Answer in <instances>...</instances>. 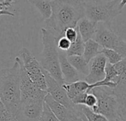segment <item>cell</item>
Returning <instances> with one entry per match:
<instances>
[{"instance_id": "11", "label": "cell", "mask_w": 126, "mask_h": 121, "mask_svg": "<svg viewBox=\"0 0 126 121\" xmlns=\"http://www.w3.org/2000/svg\"><path fill=\"white\" fill-rule=\"evenodd\" d=\"M43 72L46 79L47 93H49L55 101L64 105L69 109H75L80 106V105H77L72 103L71 99L68 97L66 92L62 85H61L53 77H52L49 73L44 68Z\"/></svg>"}, {"instance_id": "13", "label": "cell", "mask_w": 126, "mask_h": 121, "mask_svg": "<svg viewBox=\"0 0 126 121\" xmlns=\"http://www.w3.org/2000/svg\"><path fill=\"white\" fill-rule=\"evenodd\" d=\"M58 54H59V63H60L61 71L64 82L72 83L80 80L79 72L69 61L67 58L66 52L58 50Z\"/></svg>"}, {"instance_id": "30", "label": "cell", "mask_w": 126, "mask_h": 121, "mask_svg": "<svg viewBox=\"0 0 126 121\" xmlns=\"http://www.w3.org/2000/svg\"><path fill=\"white\" fill-rule=\"evenodd\" d=\"M2 15H6V16H14V13H11V12H9L8 10L7 11H1L0 10V16H2Z\"/></svg>"}, {"instance_id": "19", "label": "cell", "mask_w": 126, "mask_h": 121, "mask_svg": "<svg viewBox=\"0 0 126 121\" xmlns=\"http://www.w3.org/2000/svg\"><path fill=\"white\" fill-rule=\"evenodd\" d=\"M40 12L42 18L46 20L51 16L52 6L50 0H28Z\"/></svg>"}, {"instance_id": "6", "label": "cell", "mask_w": 126, "mask_h": 121, "mask_svg": "<svg viewBox=\"0 0 126 121\" xmlns=\"http://www.w3.org/2000/svg\"><path fill=\"white\" fill-rule=\"evenodd\" d=\"M93 39L103 47L112 49L119 52L123 58L126 57V41L115 33L111 27V23H97Z\"/></svg>"}, {"instance_id": "5", "label": "cell", "mask_w": 126, "mask_h": 121, "mask_svg": "<svg viewBox=\"0 0 126 121\" xmlns=\"http://www.w3.org/2000/svg\"><path fill=\"white\" fill-rule=\"evenodd\" d=\"M121 0H90L86 2V17L92 21L111 23L122 13Z\"/></svg>"}, {"instance_id": "4", "label": "cell", "mask_w": 126, "mask_h": 121, "mask_svg": "<svg viewBox=\"0 0 126 121\" xmlns=\"http://www.w3.org/2000/svg\"><path fill=\"white\" fill-rule=\"evenodd\" d=\"M90 92H92L97 99V104L92 108L94 112L103 115L108 121H121L119 104L112 88L95 86Z\"/></svg>"}, {"instance_id": "18", "label": "cell", "mask_w": 126, "mask_h": 121, "mask_svg": "<svg viewBox=\"0 0 126 121\" xmlns=\"http://www.w3.org/2000/svg\"><path fill=\"white\" fill-rule=\"evenodd\" d=\"M70 64L82 75L86 76L89 74V63L86 61L83 55H67Z\"/></svg>"}, {"instance_id": "10", "label": "cell", "mask_w": 126, "mask_h": 121, "mask_svg": "<svg viewBox=\"0 0 126 121\" xmlns=\"http://www.w3.org/2000/svg\"><path fill=\"white\" fill-rule=\"evenodd\" d=\"M44 100L28 99L21 101L14 121H40Z\"/></svg>"}, {"instance_id": "29", "label": "cell", "mask_w": 126, "mask_h": 121, "mask_svg": "<svg viewBox=\"0 0 126 121\" xmlns=\"http://www.w3.org/2000/svg\"><path fill=\"white\" fill-rule=\"evenodd\" d=\"M14 121L13 117H12L10 114L6 112H0V121Z\"/></svg>"}, {"instance_id": "24", "label": "cell", "mask_w": 126, "mask_h": 121, "mask_svg": "<svg viewBox=\"0 0 126 121\" xmlns=\"http://www.w3.org/2000/svg\"><path fill=\"white\" fill-rule=\"evenodd\" d=\"M78 33H79L78 30L76 26L75 27H69V28L66 29V30L64 31L63 35L66 38H67L71 41V43H72L76 40Z\"/></svg>"}, {"instance_id": "3", "label": "cell", "mask_w": 126, "mask_h": 121, "mask_svg": "<svg viewBox=\"0 0 126 121\" xmlns=\"http://www.w3.org/2000/svg\"><path fill=\"white\" fill-rule=\"evenodd\" d=\"M43 50L41 55L40 64L49 75L53 77L61 85L64 84V80L61 71L59 54L58 48V38L52 31L41 28Z\"/></svg>"}, {"instance_id": "15", "label": "cell", "mask_w": 126, "mask_h": 121, "mask_svg": "<svg viewBox=\"0 0 126 121\" xmlns=\"http://www.w3.org/2000/svg\"><path fill=\"white\" fill-rule=\"evenodd\" d=\"M97 24L92 21L87 17L84 16L78 22V30L84 41L93 38L96 31Z\"/></svg>"}, {"instance_id": "21", "label": "cell", "mask_w": 126, "mask_h": 121, "mask_svg": "<svg viewBox=\"0 0 126 121\" xmlns=\"http://www.w3.org/2000/svg\"><path fill=\"white\" fill-rule=\"evenodd\" d=\"M101 53H103L104 56L106 58L107 61L111 64H115L116 63L119 62L123 58V57L119 52L109 48L103 47L101 50Z\"/></svg>"}, {"instance_id": "2", "label": "cell", "mask_w": 126, "mask_h": 121, "mask_svg": "<svg viewBox=\"0 0 126 121\" xmlns=\"http://www.w3.org/2000/svg\"><path fill=\"white\" fill-rule=\"evenodd\" d=\"M20 84V65L15 60L13 67L0 70V99L13 118L21 104Z\"/></svg>"}, {"instance_id": "16", "label": "cell", "mask_w": 126, "mask_h": 121, "mask_svg": "<svg viewBox=\"0 0 126 121\" xmlns=\"http://www.w3.org/2000/svg\"><path fill=\"white\" fill-rule=\"evenodd\" d=\"M116 95L120 109L121 121H126V84H117L113 89Z\"/></svg>"}, {"instance_id": "22", "label": "cell", "mask_w": 126, "mask_h": 121, "mask_svg": "<svg viewBox=\"0 0 126 121\" xmlns=\"http://www.w3.org/2000/svg\"><path fill=\"white\" fill-rule=\"evenodd\" d=\"M82 111L84 114L86 120L89 121H107V118L103 115L94 112L92 108L86 106L82 105Z\"/></svg>"}, {"instance_id": "20", "label": "cell", "mask_w": 126, "mask_h": 121, "mask_svg": "<svg viewBox=\"0 0 126 121\" xmlns=\"http://www.w3.org/2000/svg\"><path fill=\"white\" fill-rule=\"evenodd\" d=\"M84 44L85 41L83 40L80 33H78L76 40L71 43L70 47L66 51L67 55H82L84 51Z\"/></svg>"}, {"instance_id": "28", "label": "cell", "mask_w": 126, "mask_h": 121, "mask_svg": "<svg viewBox=\"0 0 126 121\" xmlns=\"http://www.w3.org/2000/svg\"><path fill=\"white\" fill-rule=\"evenodd\" d=\"M16 0H2L0 1V10L7 11L9 7H10Z\"/></svg>"}, {"instance_id": "7", "label": "cell", "mask_w": 126, "mask_h": 121, "mask_svg": "<svg viewBox=\"0 0 126 121\" xmlns=\"http://www.w3.org/2000/svg\"><path fill=\"white\" fill-rule=\"evenodd\" d=\"M18 57L21 59L24 69L30 79L39 88L47 91V83L43 67L35 56L27 48L24 47L19 50Z\"/></svg>"}, {"instance_id": "31", "label": "cell", "mask_w": 126, "mask_h": 121, "mask_svg": "<svg viewBox=\"0 0 126 121\" xmlns=\"http://www.w3.org/2000/svg\"><path fill=\"white\" fill-rule=\"evenodd\" d=\"M0 112H7L6 109H5L4 106V104H3V103H2L1 101V99H0Z\"/></svg>"}, {"instance_id": "32", "label": "cell", "mask_w": 126, "mask_h": 121, "mask_svg": "<svg viewBox=\"0 0 126 121\" xmlns=\"http://www.w3.org/2000/svg\"><path fill=\"white\" fill-rule=\"evenodd\" d=\"M126 4V0H121L120 1V7L123 9L124 7V6Z\"/></svg>"}, {"instance_id": "14", "label": "cell", "mask_w": 126, "mask_h": 121, "mask_svg": "<svg viewBox=\"0 0 126 121\" xmlns=\"http://www.w3.org/2000/svg\"><path fill=\"white\" fill-rule=\"evenodd\" d=\"M62 86L66 90L68 97L72 100L76 95L81 92L91 91V84L86 81L78 80L72 83H66L62 84Z\"/></svg>"}, {"instance_id": "26", "label": "cell", "mask_w": 126, "mask_h": 121, "mask_svg": "<svg viewBox=\"0 0 126 121\" xmlns=\"http://www.w3.org/2000/svg\"><path fill=\"white\" fill-rule=\"evenodd\" d=\"M89 92H84L78 94L76 95L74 98H72L71 101H72L73 104H77V105H85L86 102V98Z\"/></svg>"}, {"instance_id": "27", "label": "cell", "mask_w": 126, "mask_h": 121, "mask_svg": "<svg viewBox=\"0 0 126 121\" xmlns=\"http://www.w3.org/2000/svg\"><path fill=\"white\" fill-rule=\"evenodd\" d=\"M97 97L92 92H89L86 98L85 105L90 108H92L93 106H94L97 104Z\"/></svg>"}, {"instance_id": "8", "label": "cell", "mask_w": 126, "mask_h": 121, "mask_svg": "<svg viewBox=\"0 0 126 121\" xmlns=\"http://www.w3.org/2000/svg\"><path fill=\"white\" fill-rule=\"evenodd\" d=\"M20 65V75H21V101H25L28 99H37L44 100L45 96L47 94L46 90H43L39 88L28 76L21 59L16 56L15 58Z\"/></svg>"}, {"instance_id": "17", "label": "cell", "mask_w": 126, "mask_h": 121, "mask_svg": "<svg viewBox=\"0 0 126 121\" xmlns=\"http://www.w3.org/2000/svg\"><path fill=\"white\" fill-rule=\"evenodd\" d=\"M102 49L103 47L94 39H89L88 41H85L84 51L83 55L86 61L89 63L94 57L101 53Z\"/></svg>"}, {"instance_id": "23", "label": "cell", "mask_w": 126, "mask_h": 121, "mask_svg": "<svg viewBox=\"0 0 126 121\" xmlns=\"http://www.w3.org/2000/svg\"><path fill=\"white\" fill-rule=\"evenodd\" d=\"M40 121H58V118L55 115L54 112L49 107V106L44 101L43 104V109L41 112V115L40 118Z\"/></svg>"}, {"instance_id": "9", "label": "cell", "mask_w": 126, "mask_h": 121, "mask_svg": "<svg viewBox=\"0 0 126 121\" xmlns=\"http://www.w3.org/2000/svg\"><path fill=\"white\" fill-rule=\"evenodd\" d=\"M44 101L49 106L55 115L60 121H87L82 111V105L75 109H69L55 101L49 93L44 98Z\"/></svg>"}, {"instance_id": "12", "label": "cell", "mask_w": 126, "mask_h": 121, "mask_svg": "<svg viewBox=\"0 0 126 121\" xmlns=\"http://www.w3.org/2000/svg\"><path fill=\"white\" fill-rule=\"evenodd\" d=\"M107 62L103 53L94 57L89 62V74L86 76L85 81L90 84L102 81L105 78V68Z\"/></svg>"}, {"instance_id": "1", "label": "cell", "mask_w": 126, "mask_h": 121, "mask_svg": "<svg viewBox=\"0 0 126 121\" xmlns=\"http://www.w3.org/2000/svg\"><path fill=\"white\" fill-rule=\"evenodd\" d=\"M51 16L45 20L46 24L55 32L57 38L63 35L69 27H75L86 16L85 0H50Z\"/></svg>"}, {"instance_id": "25", "label": "cell", "mask_w": 126, "mask_h": 121, "mask_svg": "<svg viewBox=\"0 0 126 121\" xmlns=\"http://www.w3.org/2000/svg\"><path fill=\"white\" fill-rule=\"evenodd\" d=\"M57 44H58V50H61L66 52L69 50V48L70 47L71 41L67 38H66L64 35H63V36H61V37L58 38Z\"/></svg>"}]
</instances>
